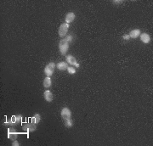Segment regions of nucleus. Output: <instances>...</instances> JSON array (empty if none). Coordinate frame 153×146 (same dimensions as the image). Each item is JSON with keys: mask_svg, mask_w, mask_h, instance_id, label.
<instances>
[{"mask_svg": "<svg viewBox=\"0 0 153 146\" xmlns=\"http://www.w3.org/2000/svg\"><path fill=\"white\" fill-rule=\"evenodd\" d=\"M21 119H22V116H21V115H17V116H11V118L9 119V121L3 122V125L9 126H17V125H19V124L21 123Z\"/></svg>", "mask_w": 153, "mask_h": 146, "instance_id": "1", "label": "nucleus"}, {"mask_svg": "<svg viewBox=\"0 0 153 146\" xmlns=\"http://www.w3.org/2000/svg\"><path fill=\"white\" fill-rule=\"evenodd\" d=\"M59 49L61 55H66V53H67L69 49V42L66 38H63V39L60 40L59 43Z\"/></svg>", "mask_w": 153, "mask_h": 146, "instance_id": "2", "label": "nucleus"}, {"mask_svg": "<svg viewBox=\"0 0 153 146\" xmlns=\"http://www.w3.org/2000/svg\"><path fill=\"white\" fill-rule=\"evenodd\" d=\"M55 67H56V65L54 62H50L49 64H48L44 68V74L47 76H49V77H50V76L53 75Z\"/></svg>", "mask_w": 153, "mask_h": 146, "instance_id": "3", "label": "nucleus"}, {"mask_svg": "<svg viewBox=\"0 0 153 146\" xmlns=\"http://www.w3.org/2000/svg\"><path fill=\"white\" fill-rule=\"evenodd\" d=\"M21 125H22V128L27 133L33 132L37 129V124L32 123V121L31 122H23Z\"/></svg>", "mask_w": 153, "mask_h": 146, "instance_id": "4", "label": "nucleus"}, {"mask_svg": "<svg viewBox=\"0 0 153 146\" xmlns=\"http://www.w3.org/2000/svg\"><path fill=\"white\" fill-rule=\"evenodd\" d=\"M60 116L63 121L71 120V111L69 110L67 107H64V108L61 110Z\"/></svg>", "mask_w": 153, "mask_h": 146, "instance_id": "5", "label": "nucleus"}, {"mask_svg": "<svg viewBox=\"0 0 153 146\" xmlns=\"http://www.w3.org/2000/svg\"><path fill=\"white\" fill-rule=\"evenodd\" d=\"M69 29V24H67V23H63V24H61L60 28H59V36L60 37H64L66 36L67 34V31Z\"/></svg>", "mask_w": 153, "mask_h": 146, "instance_id": "6", "label": "nucleus"}, {"mask_svg": "<svg viewBox=\"0 0 153 146\" xmlns=\"http://www.w3.org/2000/svg\"><path fill=\"white\" fill-rule=\"evenodd\" d=\"M66 62L68 64H70L71 66H77V68H78L80 66H79V64L77 62V60L76 58L73 56V55H66Z\"/></svg>", "mask_w": 153, "mask_h": 146, "instance_id": "7", "label": "nucleus"}, {"mask_svg": "<svg viewBox=\"0 0 153 146\" xmlns=\"http://www.w3.org/2000/svg\"><path fill=\"white\" fill-rule=\"evenodd\" d=\"M75 18H76V14H75V13H73V12H69V13L66 15V19H65V21H66V23L69 24V23L73 22V21L75 20Z\"/></svg>", "mask_w": 153, "mask_h": 146, "instance_id": "8", "label": "nucleus"}, {"mask_svg": "<svg viewBox=\"0 0 153 146\" xmlns=\"http://www.w3.org/2000/svg\"><path fill=\"white\" fill-rule=\"evenodd\" d=\"M56 68L60 71H66L68 68V64L66 62H64V61H61V62H59L56 65Z\"/></svg>", "mask_w": 153, "mask_h": 146, "instance_id": "9", "label": "nucleus"}, {"mask_svg": "<svg viewBox=\"0 0 153 146\" xmlns=\"http://www.w3.org/2000/svg\"><path fill=\"white\" fill-rule=\"evenodd\" d=\"M129 37L130 38H133V39H135L138 37L140 35V30L139 29H135V30H132L131 32H129Z\"/></svg>", "mask_w": 153, "mask_h": 146, "instance_id": "10", "label": "nucleus"}, {"mask_svg": "<svg viewBox=\"0 0 153 146\" xmlns=\"http://www.w3.org/2000/svg\"><path fill=\"white\" fill-rule=\"evenodd\" d=\"M44 97L47 102H51L53 100V94L49 90H46L44 93Z\"/></svg>", "mask_w": 153, "mask_h": 146, "instance_id": "11", "label": "nucleus"}, {"mask_svg": "<svg viewBox=\"0 0 153 146\" xmlns=\"http://www.w3.org/2000/svg\"><path fill=\"white\" fill-rule=\"evenodd\" d=\"M140 39L141 41L143 42L144 43H150V41H151V37L148 35L147 33H142V34H140Z\"/></svg>", "mask_w": 153, "mask_h": 146, "instance_id": "12", "label": "nucleus"}, {"mask_svg": "<svg viewBox=\"0 0 153 146\" xmlns=\"http://www.w3.org/2000/svg\"><path fill=\"white\" fill-rule=\"evenodd\" d=\"M8 138L9 139H11L12 141L14 140H16L17 139V136H18V133L16 132H14V131H8Z\"/></svg>", "mask_w": 153, "mask_h": 146, "instance_id": "13", "label": "nucleus"}, {"mask_svg": "<svg viewBox=\"0 0 153 146\" xmlns=\"http://www.w3.org/2000/svg\"><path fill=\"white\" fill-rule=\"evenodd\" d=\"M41 120V116L39 114H35L34 115V116L32 118V123H35V124H38L39 123V121Z\"/></svg>", "mask_w": 153, "mask_h": 146, "instance_id": "14", "label": "nucleus"}, {"mask_svg": "<svg viewBox=\"0 0 153 146\" xmlns=\"http://www.w3.org/2000/svg\"><path fill=\"white\" fill-rule=\"evenodd\" d=\"M43 84H44V87H50V86H51V84H52L50 77H49V76H47V77H46V78L44 80Z\"/></svg>", "mask_w": 153, "mask_h": 146, "instance_id": "15", "label": "nucleus"}, {"mask_svg": "<svg viewBox=\"0 0 153 146\" xmlns=\"http://www.w3.org/2000/svg\"><path fill=\"white\" fill-rule=\"evenodd\" d=\"M64 124L66 128H71L73 126V122L71 120H67V121H64Z\"/></svg>", "mask_w": 153, "mask_h": 146, "instance_id": "16", "label": "nucleus"}, {"mask_svg": "<svg viewBox=\"0 0 153 146\" xmlns=\"http://www.w3.org/2000/svg\"><path fill=\"white\" fill-rule=\"evenodd\" d=\"M67 71L69 72V74H71V75H73L76 73V69L74 67H72V66H68Z\"/></svg>", "mask_w": 153, "mask_h": 146, "instance_id": "17", "label": "nucleus"}, {"mask_svg": "<svg viewBox=\"0 0 153 146\" xmlns=\"http://www.w3.org/2000/svg\"><path fill=\"white\" fill-rule=\"evenodd\" d=\"M122 38H123L124 40H129L130 37H129L128 34H125V35H123V37H122Z\"/></svg>", "mask_w": 153, "mask_h": 146, "instance_id": "18", "label": "nucleus"}, {"mask_svg": "<svg viewBox=\"0 0 153 146\" xmlns=\"http://www.w3.org/2000/svg\"><path fill=\"white\" fill-rule=\"evenodd\" d=\"M66 39L69 42V43H70V42H71L72 41V36H67L66 37Z\"/></svg>", "mask_w": 153, "mask_h": 146, "instance_id": "19", "label": "nucleus"}, {"mask_svg": "<svg viewBox=\"0 0 153 146\" xmlns=\"http://www.w3.org/2000/svg\"><path fill=\"white\" fill-rule=\"evenodd\" d=\"M12 145H13V146H19V145H20V144H19L16 140H14V141H13V143H12Z\"/></svg>", "mask_w": 153, "mask_h": 146, "instance_id": "20", "label": "nucleus"}, {"mask_svg": "<svg viewBox=\"0 0 153 146\" xmlns=\"http://www.w3.org/2000/svg\"><path fill=\"white\" fill-rule=\"evenodd\" d=\"M123 1H113L114 3H117V4H119V3H122Z\"/></svg>", "mask_w": 153, "mask_h": 146, "instance_id": "21", "label": "nucleus"}]
</instances>
